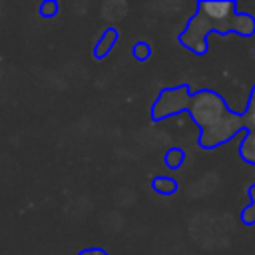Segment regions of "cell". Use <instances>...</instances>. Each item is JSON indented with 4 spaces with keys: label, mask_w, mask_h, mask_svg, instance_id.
I'll list each match as a JSON object with an SVG mask.
<instances>
[{
    "label": "cell",
    "mask_w": 255,
    "mask_h": 255,
    "mask_svg": "<svg viewBox=\"0 0 255 255\" xmlns=\"http://www.w3.org/2000/svg\"><path fill=\"white\" fill-rule=\"evenodd\" d=\"M187 114L199 128L197 143L201 149H215L231 141L241 131L245 133L241 114L233 112L225 98L215 90L201 88L193 92Z\"/></svg>",
    "instance_id": "cell-1"
},
{
    "label": "cell",
    "mask_w": 255,
    "mask_h": 255,
    "mask_svg": "<svg viewBox=\"0 0 255 255\" xmlns=\"http://www.w3.org/2000/svg\"><path fill=\"white\" fill-rule=\"evenodd\" d=\"M118 38H120V32H118V28H114V26H108L104 32H102V36H100V40L96 42V46H94V58L96 60H104L110 52H112V48L118 44Z\"/></svg>",
    "instance_id": "cell-4"
},
{
    "label": "cell",
    "mask_w": 255,
    "mask_h": 255,
    "mask_svg": "<svg viewBox=\"0 0 255 255\" xmlns=\"http://www.w3.org/2000/svg\"><path fill=\"white\" fill-rule=\"evenodd\" d=\"M151 189H153L157 195H173V193L179 189V183H177L173 177L157 175V177L151 179Z\"/></svg>",
    "instance_id": "cell-5"
},
{
    "label": "cell",
    "mask_w": 255,
    "mask_h": 255,
    "mask_svg": "<svg viewBox=\"0 0 255 255\" xmlns=\"http://www.w3.org/2000/svg\"><path fill=\"white\" fill-rule=\"evenodd\" d=\"M239 155L245 163L255 165V133L245 131L241 143H239Z\"/></svg>",
    "instance_id": "cell-7"
},
{
    "label": "cell",
    "mask_w": 255,
    "mask_h": 255,
    "mask_svg": "<svg viewBox=\"0 0 255 255\" xmlns=\"http://www.w3.org/2000/svg\"><path fill=\"white\" fill-rule=\"evenodd\" d=\"M131 56H133L135 62H145V60H149V56H151V46H149V42L137 40V42L131 46Z\"/></svg>",
    "instance_id": "cell-10"
},
{
    "label": "cell",
    "mask_w": 255,
    "mask_h": 255,
    "mask_svg": "<svg viewBox=\"0 0 255 255\" xmlns=\"http://www.w3.org/2000/svg\"><path fill=\"white\" fill-rule=\"evenodd\" d=\"M78 255H110V253L102 247H88V249H82Z\"/></svg>",
    "instance_id": "cell-12"
},
{
    "label": "cell",
    "mask_w": 255,
    "mask_h": 255,
    "mask_svg": "<svg viewBox=\"0 0 255 255\" xmlns=\"http://www.w3.org/2000/svg\"><path fill=\"white\" fill-rule=\"evenodd\" d=\"M237 12V2L233 0H199L195 14L179 32L177 42L187 52L195 56H205L209 50V34H235Z\"/></svg>",
    "instance_id": "cell-2"
},
{
    "label": "cell",
    "mask_w": 255,
    "mask_h": 255,
    "mask_svg": "<svg viewBox=\"0 0 255 255\" xmlns=\"http://www.w3.org/2000/svg\"><path fill=\"white\" fill-rule=\"evenodd\" d=\"M183 161H185V151H183L181 147H177V145L169 147V149L163 153V163H165L169 169H179V167L183 165Z\"/></svg>",
    "instance_id": "cell-8"
},
{
    "label": "cell",
    "mask_w": 255,
    "mask_h": 255,
    "mask_svg": "<svg viewBox=\"0 0 255 255\" xmlns=\"http://www.w3.org/2000/svg\"><path fill=\"white\" fill-rule=\"evenodd\" d=\"M191 88L189 84H177V86H167L159 90L157 98L153 100L149 108V116L153 122H163L167 118L179 116L181 112H187L189 102H191Z\"/></svg>",
    "instance_id": "cell-3"
},
{
    "label": "cell",
    "mask_w": 255,
    "mask_h": 255,
    "mask_svg": "<svg viewBox=\"0 0 255 255\" xmlns=\"http://www.w3.org/2000/svg\"><path fill=\"white\" fill-rule=\"evenodd\" d=\"M241 120H243V129L255 133V84H253V88L249 92V98H247L245 110L241 114Z\"/></svg>",
    "instance_id": "cell-6"
},
{
    "label": "cell",
    "mask_w": 255,
    "mask_h": 255,
    "mask_svg": "<svg viewBox=\"0 0 255 255\" xmlns=\"http://www.w3.org/2000/svg\"><path fill=\"white\" fill-rule=\"evenodd\" d=\"M241 221L245 225H255V183L249 185V203L241 211Z\"/></svg>",
    "instance_id": "cell-9"
},
{
    "label": "cell",
    "mask_w": 255,
    "mask_h": 255,
    "mask_svg": "<svg viewBox=\"0 0 255 255\" xmlns=\"http://www.w3.org/2000/svg\"><path fill=\"white\" fill-rule=\"evenodd\" d=\"M56 12H58V4L52 2V0H48V2H44V4L40 6V14H42L44 18H54Z\"/></svg>",
    "instance_id": "cell-11"
}]
</instances>
